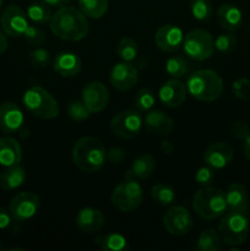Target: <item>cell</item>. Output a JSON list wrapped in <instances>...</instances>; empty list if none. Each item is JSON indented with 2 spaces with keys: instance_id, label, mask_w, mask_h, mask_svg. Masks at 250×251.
I'll return each mask as SVG.
<instances>
[{
  "instance_id": "1",
  "label": "cell",
  "mask_w": 250,
  "mask_h": 251,
  "mask_svg": "<svg viewBox=\"0 0 250 251\" xmlns=\"http://www.w3.org/2000/svg\"><path fill=\"white\" fill-rule=\"evenodd\" d=\"M49 27L54 36L68 42L81 41L90 32L86 15L73 6L59 7L58 11L51 15Z\"/></svg>"
},
{
  "instance_id": "2",
  "label": "cell",
  "mask_w": 250,
  "mask_h": 251,
  "mask_svg": "<svg viewBox=\"0 0 250 251\" xmlns=\"http://www.w3.org/2000/svg\"><path fill=\"white\" fill-rule=\"evenodd\" d=\"M73 162L85 173L97 172L104 166L107 152L102 141L93 136L81 137L73 147Z\"/></svg>"
},
{
  "instance_id": "3",
  "label": "cell",
  "mask_w": 250,
  "mask_h": 251,
  "mask_svg": "<svg viewBox=\"0 0 250 251\" xmlns=\"http://www.w3.org/2000/svg\"><path fill=\"white\" fill-rule=\"evenodd\" d=\"M189 93L201 102H213L223 93V80L213 70H198L186 82Z\"/></svg>"
},
{
  "instance_id": "4",
  "label": "cell",
  "mask_w": 250,
  "mask_h": 251,
  "mask_svg": "<svg viewBox=\"0 0 250 251\" xmlns=\"http://www.w3.org/2000/svg\"><path fill=\"white\" fill-rule=\"evenodd\" d=\"M193 208L196 215L205 220L221 217L228 210L225 193L215 186H202L194 195Z\"/></svg>"
},
{
  "instance_id": "5",
  "label": "cell",
  "mask_w": 250,
  "mask_h": 251,
  "mask_svg": "<svg viewBox=\"0 0 250 251\" xmlns=\"http://www.w3.org/2000/svg\"><path fill=\"white\" fill-rule=\"evenodd\" d=\"M24 104L31 114L41 119H54L59 115V104L55 98L39 86H32L25 92Z\"/></svg>"
},
{
  "instance_id": "6",
  "label": "cell",
  "mask_w": 250,
  "mask_h": 251,
  "mask_svg": "<svg viewBox=\"0 0 250 251\" xmlns=\"http://www.w3.org/2000/svg\"><path fill=\"white\" fill-rule=\"evenodd\" d=\"M220 234L223 242L230 247H238L247 240L249 235V221L247 213L229 211L220 223Z\"/></svg>"
},
{
  "instance_id": "7",
  "label": "cell",
  "mask_w": 250,
  "mask_h": 251,
  "mask_svg": "<svg viewBox=\"0 0 250 251\" xmlns=\"http://www.w3.org/2000/svg\"><path fill=\"white\" fill-rule=\"evenodd\" d=\"M184 51L195 61H203L211 58L215 51V41L210 32L205 29H193L184 37Z\"/></svg>"
},
{
  "instance_id": "8",
  "label": "cell",
  "mask_w": 250,
  "mask_h": 251,
  "mask_svg": "<svg viewBox=\"0 0 250 251\" xmlns=\"http://www.w3.org/2000/svg\"><path fill=\"white\" fill-rule=\"evenodd\" d=\"M144 199L142 188L136 180H126L119 183L113 190L110 201L117 210L130 212L140 207Z\"/></svg>"
},
{
  "instance_id": "9",
  "label": "cell",
  "mask_w": 250,
  "mask_h": 251,
  "mask_svg": "<svg viewBox=\"0 0 250 251\" xmlns=\"http://www.w3.org/2000/svg\"><path fill=\"white\" fill-rule=\"evenodd\" d=\"M144 119L139 110L126 109L118 113L110 122V130L120 139H132L140 134Z\"/></svg>"
},
{
  "instance_id": "10",
  "label": "cell",
  "mask_w": 250,
  "mask_h": 251,
  "mask_svg": "<svg viewBox=\"0 0 250 251\" xmlns=\"http://www.w3.org/2000/svg\"><path fill=\"white\" fill-rule=\"evenodd\" d=\"M41 206L39 198L33 193H20L10 201L9 212L16 222H25L37 215Z\"/></svg>"
},
{
  "instance_id": "11",
  "label": "cell",
  "mask_w": 250,
  "mask_h": 251,
  "mask_svg": "<svg viewBox=\"0 0 250 251\" xmlns=\"http://www.w3.org/2000/svg\"><path fill=\"white\" fill-rule=\"evenodd\" d=\"M162 222L167 232L175 237L186 235L194 226L190 212L183 206H173L169 208L164 213Z\"/></svg>"
},
{
  "instance_id": "12",
  "label": "cell",
  "mask_w": 250,
  "mask_h": 251,
  "mask_svg": "<svg viewBox=\"0 0 250 251\" xmlns=\"http://www.w3.org/2000/svg\"><path fill=\"white\" fill-rule=\"evenodd\" d=\"M0 25L6 36L21 37L28 27L27 15L21 7L16 5H9L5 7L0 16Z\"/></svg>"
},
{
  "instance_id": "13",
  "label": "cell",
  "mask_w": 250,
  "mask_h": 251,
  "mask_svg": "<svg viewBox=\"0 0 250 251\" xmlns=\"http://www.w3.org/2000/svg\"><path fill=\"white\" fill-rule=\"evenodd\" d=\"M81 100L88 110L92 113H100L104 109L109 102V92L107 87L100 81L87 83L82 88Z\"/></svg>"
},
{
  "instance_id": "14",
  "label": "cell",
  "mask_w": 250,
  "mask_h": 251,
  "mask_svg": "<svg viewBox=\"0 0 250 251\" xmlns=\"http://www.w3.org/2000/svg\"><path fill=\"white\" fill-rule=\"evenodd\" d=\"M109 81L110 85L118 91H129L139 81V70L131 63L123 61L113 66Z\"/></svg>"
},
{
  "instance_id": "15",
  "label": "cell",
  "mask_w": 250,
  "mask_h": 251,
  "mask_svg": "<svg viewBox=\"0 0 250 251\" xmlns=\"http://www.w3.org/2000/svg\"><path fill=\"white\" fill-rule=\"evenodd\" d=\"M184 34L183 31L175 25L167 24L159 27L154 34V43L166 53H174L179 50L183 46Z\"/></svg>"
},
{
  "instance_id": "16",
  "label": "cell",
  "mask_w": 250,
  "mask_h": 251,
  "mask_svg": "<svg viewBox=\"0 0 250 251\" xmlns=\"http://www.w3.org/2000/svg\"><path fill=\"white\" fill-rule=\"evenodd\" d=\"M234 158V150L225 142H213L203 153L206 166L213 169H222L227 167Z\"/></svg>"
},
{
  "instance_id": "17",
  "label": "cell",
  "mask_w": 250,
  "mask_h": 251,
  "mask_svg": "<svg viewBox=\"0 0 250 251\" xmlns=\"http://www.w3.org/2000/svg\"><path fill=\"white\" fill-rule=\"evenodd\" d=\"M24 113L14 102H4L0 104V130L5 134H14L21 129L24 124Z\"/></svg>"
},
{
  "instance_id": "18",
  "label": "cell",
  "mask_w": 250,
  "mask_h": 251,
  "mask_svg": "<svg viewBox=\"0 0 250 251\" xmlns=\"http://www.w3.org/2000/svg\"><path fill=\"white\" fill-rule=\"evenodd\" d=\"M105 223L103 212L98 208L85 207L78 211L76 216V226L78 229L86 234H95L100 232Z\"/></svg>"
},
{
  "instance_id": "19",
  "label": "cell",
  "mask_w": 250,
  "mask_h": 251,
  "mask_svg": "<svg viewBox=\"0 0 250 251\" xmlns=\"http://www.w3.org/2000/svg\"><path fill=\"white\" fill-rule=\"evenodd\" d=\"M159 98L166 107H180L186 100V86L176 78H172L159 88Z\"/></svg>"
},
{
  "instance_id": "20",
  "label": "cell",
  "mask_w": 250,
  "mask_h": 251,
  "mask_svg": "<svg viewBox=\"0 0 250 251\" xmlns=\"http://www.w3.org/2000/svg\"><path fill=\"white\" fill-rule=\"evenodd\" d=\"M144 125L150 134L168 136L173 130V119L161 110H149L145 117Z\"/></svg>"
},
{
  "instance_id": "21",
  "label": "cell",
  "mask_w": 250,
  "mask_h": 251,
  "mask_svg": "<svg viewBox=\"0 0 250 251\" xmlns=\"http://www.w3.org/2000/svg\"><path fill=\"white\" fill-rule=\"evenodd\" d=\"M156 169V159L150 153H144L137 157L127 172H125L124 178L126 180H145L153 174Z\"/></svg>"
},
{
  "instance_id": "22",
  "label": "cell",
  "mask_w": 250,
  "mask_h": 251,
  "mask_svg": "<svg viewBox=\"0 0 250 251\" xmlns=\"http://www.w3.org/2000/svg\"><path fill=\"white\" fill-rule=\"evenodd\" d=\"M82 68V63L78 55L70 51H61L54 58L53 69L63 77H74Z\"/></svg>"
},
{
  "instance_id": "23",
  "label": "cell",
  "mask_w": 250,
  "mask_h": 251,
  "mask_svg": "<svg viewBox=\"0 0 250 251\" xmlns=\"http://www.w3.org/2000/svg\"><path fill=\"white\" fill-rule=\"evenodd\" d=\"M217 21L222 28L228 32H234L243 24V14L239 7L230 2H225L217 10Z\"/></svg>"
},
{
  "instance_id": "24",
  "label": "cell",
  "mask_w": 250,
  "mask_h": 251,
  "mask_svg": "<svg viewBox=\"0 0 250 251\" xmlns=\"http://www.w3.org/2000/svg\"><path fill=\"white\" fill-rule=\"evenodd\" d=\"M227 208L229 211H238V212L247 213L249 210V199L248 191L243 184L233 183L228 186L225 193Z\"/></svg>"
},
{
  "instance_id": "25",
  "label": "cell",
  "mask_w": 250,
  "mask_h": 251,
  "mask_svg": "<svg viewBox=\"0 0 250 251\" xmlns=\"http://www.w3.org/2000/svg\"><path fill=\"white\" fill-rule=\"evenodd\" d=\"M22 150L19 142L9 136L0 137V166L11 167L20 164Z\"/></svg>"
},
{
  "instance_id": "26",
  "label": "cell",
  "mask_w": 250,
  "mask_h": 251,
  "mask_svg": "<svg viewBox=\"0 0 250 251\" xmlns=\"http://www.w3.org/2000/svg\"><path fill=\"white\" fill-rule=\"evenodd\" d=\"M26 180V171L20 164L6 167L0 174V188L4 190H14L20 188Z\"/></svg>"
},
{
  "instance_id": "27",
  "label": "cell",
  "mask_w": 250,
  "mask_h": 251,
  "mask_svg": "<svg viewBox=\"0 0 250 251\" xmlns=\"http://www.w3.org/2000/svg\"><path fill=\"white\" fill-rule=\"evenodd\" d=\"M95 243L105 251H124L129 249V244L125 237L118 233H110V234L97 237L95 239Z\"/></svg>"
},
{
  "instance_id": "28",
  "label": "cell",
  "mask_w": 250,
  "mask_h": 251,
  "mask_svg": "<svg viewBox=\"0 0 250 251\" xmlns=\"http://www.w3.org/2000/svg\"><path fill=\"white\" fill-rule=\"evenodd\" d=\"M81 11L90 19H100L105 15L109 1L108 0H77Z\"/></svg>"
},
{
  "instance_id": "29",
  "label": "cell",
  "mask_w": 250,
  "mask_h": 251,
  "mask_svg": "<svg viewBox=\"0 0 250 251\" xmlns=\"http://www.w3.org/2000/svg\"><path fill=\"white\" fill-rule=\"evenodd\" d=\"M27 16L29 20L37 25H44L50 21L51 10L48 4L42 0V1H34L27 9Z\"/></svg>"
},
{
  "instance_id": "30",
  "label": "cell",
  "mask_w": 250,
  "mask_h": 251,
  "mask_svg": "<svg viewBox=\"0 0 250 251\" xmlns=\"http://www.w3.org/2000/svg\"><path fill=\"white\" fill-rule=\"evenodd\" d=\"M151 198L157 205L169 206L175 201V191L166 184H156L151 189Z\"/></svg>"
},
{
  "instance_id": "31",
  "label": "cell",
  "mask_w": 250,
  "mask_h": 251,
  "mask_svg": "<svg viewBox=\"0 0 250 251\" xmlns=\"http://www.w3.org/2000/svg\"><path fill=\"white\" fill-rule=\"evenodd\" d=\"M117 54L123 61H130L135 60L139 54V46L135 42V39L129 38V37H124L119 41L117 46Z\"/></svg>"
},
{
  "instance_id": "32",
  "label": "cell",
  "mask_w": 250,
  "mask_h": 251,
  "mask_svg": "<svg viewBox=\"0 0 250 251\" xmlns=\"http://www.w3.org/2000/svg\"><path fill=\"white\" fill-rule=\"evenodd\" d=\"M221 248V237L215 229H206L198 239V249L201 251H217Z\"/></svg>"
},
{
  "instance_id": "33",
  "label": "cell",
  "mask_w": 250,
  "mask_h": 251,
  "mask_svg": "<svg viewBox=\"0 0 250 251\" xmlns=\"http://www.w3.org/2000/svg\"><path fill=\"white\" fill-rule=\"evenodd\" d=\"M190 11L191 15L199 21H208L213 12L212 2L211 0H191Z\"/></svg>"
},
{
  "instance_id": "34",
  "label": "cell",
  "mask_w": 250,
  "mask_h": 251,
  "mask_svg": "<svg viewBox=\"0 0 250 251\" xmlns=\"http://www.w3.org/2000/svg\"><path fill=\"white\" fill-rule=\"evenodd\" d=\"M189 70V63L183 56H172L167 60L166 71L169 76L173 78H180L186 75Z\"/></svg>"
},
{
  "instance_id": "35",
  "label": "cell",
  "mask_w": 250,
  "mask_h": 251,
  "mask_svg": "<svg viewBox=\"0 0 250 251\" xmlns=\"http://www.w3.org/2000/svg\"><path fill=\"white\" fill-rule=\"evenodd\" d=\"M154 102H156L154 93L151 90H149V88H141L135 95L134 108L139 110L140 113L149 112L154 105Z\"/></svg>"
},
{
  "instance_id": "36",
  "label": "cell",
  "mask_w": 250,
  "mask_h": 251,
  "mask_svg": "<svg viewBox=\"0 0 250 251\" xmlns=\"http://www.w3.org/2000/svg\"><path fill=\"white\" fill-rule=\"evenodd\" d=\"M235 46H237V37L233 34V32L221 33L215 39V48L221 54H229L230 51L234 50Z\"/></svg>"
},
{
  "instance_id": "37",
  "label": "cell",
  "mask_w": 250,
  "mask_h": 251,
  "mask_svg": "<svg viewBox=\"0 0 250 251\" xmlns=\"http://www.w3.org/2000/svg\"><path fill=\"white\" fill-rule=\"evenodd\" d=\"M68 114L75 122H83V120L88 119L91 115L90 110L86 108V105L83 104L82 100H73V102L69 104L68 107Z\"/></svg>"
},
{
  "instance_id": "38",
  "label": "cell",
  "mask_w": 250,
  "mask_h": 251,
  "mask_svg": "<svg viewBox=\"0 0 250 251\" xmlns=\"http://www.w3.org/2000/svg\"><path fill=\"white\" fill-rule=\"evenodd\" d=\"M29 61L34 68H46L50 61L49 51L44 48H37L29 53Z\"/></svg>"
},
{
  "instance_id": "39",
  "label": "cell",
  "mask_w": 250,
  "mask_h": 251,
  "mask_svg": "<svg viewBox=\"0 0 250 251\" xmlns=\"http://www.w3.org/2000/svg\"><path fill=\"white\" fill-rule=\"evenodd\" d=\"M24 37L27 43L34 47L41 46L44 42V39H46V34H44V32L41 28H38L36 26H29V25L26 28V31H25Z\"/></svg>"
},
{
  "instance_id": "40",
  "label": "cell",
  "mask_w": 250,
  "mask_h": 251,
  "mask_svg": "<svg viewBox=\"0 0 250 251\" xmlns=\"http://www.w3.org/2000/svg\"><path fill=\"white\" fill-rule=\"evenodd\" d=\"M215 179V172H213V168L206 166L201 167L198 172H196L195 180L199 185L201 186H208L211 185V183Z\"/></svg>"
},
{
  "instance_id": "41",
  "label": "cell",
  "mask_w": 250,
  "mask_h": 251,
  "mask_svg": "<svg viewBox=\"0 0 250 251\" xmlns=\"http://www.w3.org/2000/svg\"><path fill=\"white\" fill-rule=\"evenodd\" d=\"M233 91H234L237 97L244 98V100H249L250 80H247V78H240V80H237L234 82V85H233Z\"/></svg>"
},
{
  "instance_id": "42",
  "label": "cell",
  "mask_w": 250,
  "mask_h": 251,
  "mask_svg": "<svg viewBox=\"0 0 250 251\" xmlns=\"http://www.w3.org/2000/svg\"><path fill=\"white\" fill-rule=\"evenodd\" d=\"M230 132H232V136L237 140H243L244 141L248 136L250 135V129L248 126L247 123L244 122H238L233 123L232 127H230Z\"/></svg>"
},
{
  "instance_id": "43",
  "label": "cell",
  "mask_w": 250,
  "mask_h": 251,
  "mask_svg": "<svg viewBox=\"0 0 250 251\" xmlns=\"http://www.w3.org/2000/svg\"><path fill=\"white\" fill-rule=\"evenodd\" d=\"M107 158L109 159L112 163L120 164L122 162H124L125 158H126V154H125L124 150L120 149V147H113V149L107 153Z\"/></svg>"
},
{
  "instance_id": "44",
  "label": "cell",
  "mask_w": 250,
  "mask_h": 251,
  "mask_svg": "<svg viewBox=\"0 0 250 251\" xmlns=\"http://www.w3.org/2000/svg\"><path fill=\"white\" fill-rule=\"evenodd\" d=\"M11 215L5 208L0 207V230L6 229L11 225Z\"/></svg>"
},
{
  "instance_id": "45",
  "label": "cell",
  "mask_w": 250,
  "mask_h": 251,
  "mask_svg": "<svg viewBox=\"0 0 250 251\" xmlns=\"http://www.w3.org/2000/svg\"><path fill=\"white\" fill-rule=\"evenodd\" d=\"M46 4H48L49 6H55V7H61L68 5L69 2H71L73 0H43Z\"/></svg>"
},
{
  "instance_id": "46",
  "label": "cell",
  "mask_w": 250,
  "mask_h": 251,
  "mask_svg": "<svg viewBox=\"0 0 250 251\" xmlns=\"http://www.w3.org/2000/svg\"><path fill=\"white\" fill-rule=\"evenodd\" d=\"M7 46H9V42H7L6 33L4 31H0V54L6 50Z\"/></svg>"
},
{
  "instance_id": "47",
  "label": "cell",
  "mask_w": 250,
  "mask_h": 251,
  "mask_svg": "<svg viewBox=\"0 0 250 251\" xmlns=\"http://www.w3.org/2000/svg\"><path fill=\"white\" fill-rule=\"evenodd\" d=\"M161 150H162V152H163V153L171 154L172 152L174 151V146H173V144H172V142L163 141L161 144Z\"/></svg>"
},
{
  "instance_id": "48",
  "label": "cell",
  "mask_w": 250,
  "mask_h": 251,
  "mask_svg": "<svg viewBox=\"0 0 250 251\" xmlns=\"http://www.w3.org/2000/svg\"><path fill=\"white\" fill-rule=\"evenodd\" d=\"M243 150H244L245 157L248 159H250V135L244 140V147H243Z\"/></svg>"
},
{
  "instance_id": "49",
  "label": "cell",
  "mask_w": 250,
  "mask_h": 251,
  "mask_svg": "<svg viewBox=\"0 0 250 251\" xmlns=\"http://www.w3.org/2000/svg\"><path fill=\"white\" fill-rule=\"evenodd\" d=\"M1 5H2V0H0V7H1Z\"/></svg>"
},
{
  "instance_id": "50",
  "label": "cell",
  "mask_w": 250,
  "mask_h": 251,
  "mask_svg": "<svg viewBox=\"0 0 250 251\" xmlns=\"http://www.w3.org/2000/svg\"><path fill=\"white\" fill-rule=\"evenodd\" d=\"M249 31H250V24H249Z\"/></svg>"
}]
</instances>
